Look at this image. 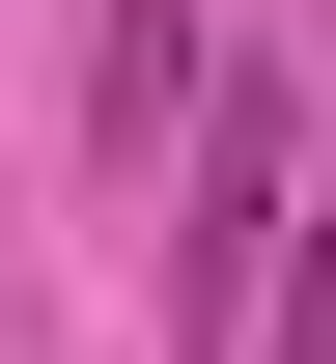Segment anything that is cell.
I'll list each match as a JSON object with an SVG mask.
<instances>
[{"label": "cell", "mask_w": 336, "mask_h": 364, "mask_svg": "<svg viewBox=\"0 0 336 364\" xmlns=\"http://www.w3.org/2000/svg\"><path fill=\"white\" fill-rule=\"evenodd\" d=\"M252 252H281V140L224 112V140H196V225H168V364H224V336H252Z\"/></svg>", "instance_id": "6da1fadb"}, {"label": "cell", "mask_w": 336, "mask_h": 364, "mask_svg": "<svg viewBox=\"0 0 336 364\" xmlns=\"http://www.w3.org/2000/svg\"><path fill=\"white\" fill-rule=\"evenodd\" d=\"M168 112H196V0H112L85 28V168H168Z\"/></svg>", "instance_id": "7a4b0ae2"}]
</instances>
